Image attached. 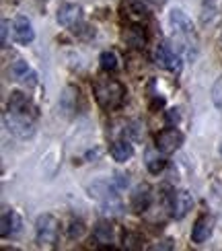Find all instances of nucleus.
Here are the masks:
<instances>
[{
  "label": "nucleus",
  "mask_w": 222,
  "mask_h": 251,
  "mask_svg": "<svg viewBox=\"0 0 222 251\" xmlns=\"http://www.w3.org/2000/svg\"><path fill=\"white\" fill-rule=\"evenodd\" d=\"M169 27L173 31V46H177V50L185 51V54L194 56L197 50V31L181 8H173L169 10Z\"/></svg>",
  "instance_id": "f257e3e1"
},
{
  "label": "nucleus",
  "mask_w": 222,
  "mask_h": 251,
  "mask_svg": "<svg viewBox=\"0 0 222 251\" xmlns=\"http://www.w3.org/2000/svg\"><path fill=\"white\" fill-rule=\"evenodd\" d=\"M93 93H95V99H97L99 107L105 109V111L118 109L123 103V97H125L123 85L115 78H99L97 82H95Z\"/></svg>",
  "instance_id": "f03ea898"
},
{
  "label": "nucleus",
  "mask_w": 222,
  "mask_h": 251,
  "mask_svg": "<svg viewBox=\"0 0 222 251\" xmlns=\"http://www.w3.org/2000/svg\"><path fill=\"white\" fill-rule=\"evenodd\" d=\"M154 62H156V66H161L163 70L179 72L183 64V58H181V51L173 44L161 41V44H156V48H154Z\"/></svg>",
  "instance_id": "7ed1b4c3"
},
{
  "label": "nucleus",
  "mask_w": 222,
  "mask_h": 251,
  "mask_svg": "<svg viewBox=\"0 0 222 251\" xmlns=\"http://www.w3.org/2000/svg\"><path fill=\"white\" fill-rule=\"evenodd\" d=\"M60 221L54 214H41L35 221V241L37 245H54L58 241Z\"/></svg>",
  "instance_id": "20e7f679"
},
{
  "label": "nucleus",
  "mask_w": 222,
  "mask_h": 251,
  "mask_svg": "<svg viewBox=\"0 0 222 251\" xmlns=\"http://www.w3.org/2000/svg\"><path fill=\"white\" fill-rule=\"evenodd\" d=\"M35 120L37 118H29V116H15V113L4 111V126L6 130L17 136L21 140H27L35 134Z\"/></svg>",
  "instance_id": "39448f33"
},
{
  "label": "nucleus",
  "mask_w": 222,
  "mask_h": 251,
  "mask_svg": "<svg viewBox=\"0 0 222 251\" xmlns=\"http://www.w3.org/2000/svg\"><path fill=\"white\" fill-rule=\"evenodd\" d=\"M167 206H169V214L175 221H181V218L192 210L194 206V196L189 194L187 190H175L169 194L167 198Z\"/></svg>",
  "instance_id": "423d86ee"
},
{
  "label": "nucleus",
  "mask_w": 222,
  "mask_h": 251,
  "mask_svg": "<svg viewBox=\"0 0 222 251\" xmlns=\"http://www.w3.org/2000/svg\"><path fill=\"white\" fill-rule=\"evenodd\" d=\"M156 149L165 152V154H171L175 151H179L185 142V136L181 130H177V126H169V128L161 130L156 134Z\"/></svg>",
  "instance_id": "0eeeda50"
},
{
  "label": "nucleus",
  "mask_w": 222,
  "mask_h": 251,
  "mask_svg": "<svg viewBox=\"0 0 222 251\" xmlns=\"http://www.w3.org/2000/svg\"><path fill=\"white\" fill-rule=\"evenodd\" d=\"M6 111L8 113H15V116H29V118H37V107L33 105L25 93L21 91H13L8 95V101H6Z\"/></svg>",
  "instance_id": "6e6552de"
},
{
  "label": "nucleus",
  "mask_w": 222,
  "mask_h": 251,
  "mask_svg": "<svg viewBox=\"0 0 222 251\" xmlns=\"http://www.w3.org/2000/svg\"><path fill=\"white\" fill-rule=\"evenodd\" d=\"M56 21L62 27H68L72 31H76L82 25V8L78 4H72V2L60 4L58 13H56Z\"/></svg>",
  "instance_id": "1a4fd4ad"
},
{
  "label": "nucleus",
  "mask_w": 222,
  "mask_h": 251,
  "mask_svg": "<svg viewBox=\"0 0 222 251\" xmlns=\"http://www.w3.org/2000/svg\"><path fill=\"white\" fill-rule=\"evenodd\" d=\"M13 37L19 46H29L35 39V29L31 25V21L23 15H19L13 21Z\"/></svg>",
  "instance_id": "9d476101"
},
{
  "label": "nucleus",
  "mask_w": 222,
  "mask_h": 251,
  "mask_svg": "<svg viewBox=\"0 0 222 251\" xmlns=\"http://www.w3.org/2000/svg\"><path fill=\"white\" fill-rule=\"evenodd\" d=\"M212 231H214V216L210 214L197 216V221L194 223V228H192V241L196 245H202L212 237Z\"/></svg>",
  "instance_id": "9b49d317"
},
{
  "label": "nucleus",
  "mask_w": 222,
  "mask_h": 251,
  "mask_svg": "<svg viewBox=\"0 0 222 251\" xmlns=\"http://www.w3.org/2000/svg\"><path fill=\"white\" fill-rule=\"evenodd\" d=\"M93 235H95V241H97L99 245H103V247L113 249V243H118V226H115L113 223H109V221L97 223Z\"/></svg>",
  "instance_id": "f8f14e48"
},
{
  "label": "nucleus",
  "mask_w": 222,
  "mask_h": 251,
  "mask_svg": "<svg viewBox=\"0 0 222 251\" xmlns=\"http://www.w3.org/2000/svg\"><path fill=\"white\" fill-rule=\"evenodd\" d=\"M150 204H152V190H150V185H146V183L138 185L134 190V194L130 196V208L136 214H142V212H146L148 208H150Z\"/></svg>",
  "instance_id": "ddd939ff"
},
{
  "label": "nucleus",
  "mask_w": 222,
  "mask_h": 251,
  "mask_svg": "<svg viewBox=\"0 0 222 251\" xmlns=\"http://www.w3.org/2000/svg\"><path fill=\"white\" fill-rule=\"evenodd\" d=\"M10 75H13L15 80L23 82L27 87H35L37 85V72L31 68L25 60H15L10 64Z\"/></svg>",
  "instance_id": "4468645a"
},
{
  "label": "nucleus",
  "mask_w": 222,
  "mask_h": 251,
  "mask_svg": "<svg viewBox=\"0 0 222 251\" xmlns=\"http://www.w3.org/2000/svg\"><path fill=\"white\" fill-rule=\"evenodd\" d=\"M122 39H123V44L128 48H134V50L144 48V44H146V31H144L142 23L128 25L122 31Z\"/></svg>",
  "instance_id": "2eb2a0df"
},
{
  "label": "nucleus",
  "mask_w": 222,
  "mask_h": 251,
  "mask_svg": "<svg viewBox=\"0 0 222 251\" xmlns=\"http://www.w3.org/2000/svg\"><path fill=\"white\" fill-rule=\"evenodd\" d=\"M21 228V218L15 210H10V208H4L2 210V218H0V235L4 239L6 237H13L19 233Z\"/></svg>",
  "instance_id": "dca6fc26"
},
{
  "label": "nucleus",
  "mask_w": 222,
  "mask_h": 251,
  "mask_svg": "<svg viewBox=\"0 0 222 251\" xmlns=\"http://www.w3.org/2000/svg\"><path fill=\"white\" fill-rule=\"evenodd\" d=\"M111 156H113V161H118V163H125V161H130L132 156H134V146L128 138H118V140H113L111 142Z\"/></svg>",
  "instance_id": "f3484780"
},
{
  "label": "nucleus",
  "mask_w": 222,
  "mask_h": 251,
  "mask_svg": "<svg viewBox=\"0 0 222 251\" xmlns=\"http://www.w3.org/2000/svg\"><path fill=\"white\" fill-rule=\"evenodd\" d=\"M76 99H78V91L74 87H66L60 95V111L64 113V118H72L76 111Z\"/></svg>",
  "instance_id": "a211bd4d"
},
{
  "label": "nucleus",
  "mask_w": 222,
  "mask_h": 251,
  "mask_svg": "<svg viewBox=\"0 0 222 251\" xmlns=\"http://www.w3.org/2000/svg\"><path fill=\"white\" fill-rule=\"evenodd\" d=\"M146 169L148 173H152V175H158L165 167H167V159H165V152H161L158 149H152V151H148L146 152Z\"/></svg>",
  "instance_id": "6ab92c4d"
},
{
  "label": "nucleus",
  "mask_w": 222,
  "mask_h": 251,
  "mask_svg": "<svg viewBox=\"0 0 222 251\" xmlns=\"http://www.w3.org/2000/svg\"><path fill=\"white\" fill-rule=\"evenodd\" d=\"M99 64H101V70H105V72H115L120 66V58L113 50H105L99 56Z\"/></svg>",
  "instance_id": "aec40b11"
},
{
  "label": "nucleus",
  "mask_w": 222,
  "mask_h": 251,
  "mask_svg": "<svg viewBox=\"0 0 222 251\" xmlns=\"http://www.w3.org/2000/svg\"><path fill=\"white\" fill-rule=\"evenodd\" d=\"M216 15H218V0H204V13H202L204 23H212Z\"/></svg>",
  "instance_id": "412c9836"
},
{
  "label": "nucleus",
  "mask_w": 222,
  "mask_h": 251,
  "mask_svg": "<svg viewBox=\"0 0 222 251\" xmlns=\"http://www.w3.org/2000/svg\"><path fill=\"white\" fill-rule=\"evenodd\" d=\"M84 233H87V226H84L82 221H72L68 226V237L70 239H80Z\"/></svg>",
  "instance_id": "4be33fe9"
},
{
  "label": "nucleus",
  "mask_w": 222,
  "mask_h": 251,
  "mask_svg": "<svg viewBox=\"0 0 222 251\" xmlns=\"http://www.w3.org/2000/svg\"><path fill=\"white\" fill-rule=\"evenodd\" d=\"M212 103L218 109H222V76H218L212 85Z\"/></svg>",
  "instance_id": "5701e85b"
},
{
  "label": "nucleus",
  "mask_w": 222,
  "mask_h": 251,
  "mask_svg": "<svg viewBox=\"0 0 222 251\" xmlns=\"http://www.w3.org/2000/svg\"><path fill=\"white\" fill-rule=\"evenodd\" d=\"M123 247H128V249H140L142 247V237L128 233V235L123 237Z\"/></svg>",
  "instance_id": "b1692460"
},
{
  "label": "nucleus",
  "mask_w": 222,
  "mask_h": 251,
  "mask_svg": "<svg viewBox=\"0 0 222 251\" xmlns=\"http://www.w3.org/2000/svg\"><path fill=\"white\" fill-rule=\"evenodd\" d=\"M111 181L115 183V187L122 192L123 187H128V183H130V179H128V175H123V173H118L115 177H111Z\"/></svg>",
  "instance_id": "393cba45"
},
{
  "label": "nucleus",
  "mask_w": 222,
  "mask_h": 251,
  "mask_svg": "<svg viewBox=\"0 0 222 251\" xmlns=\"http://www.w3.org/2000/svg\"><path fill=\"white\" fill-rule=\"evenodd\" d=\"M165 120H167L169 126H177V122L181 120V113H179V109H169L167 116H165Z\"/></svg>",
  "instance_id": "a878e982"
},
{
  "label": "nucleus",
  "mask_w": 222,
  "mask_h": 251,
  "mask_svg": "<svg viewBox=\"0 0 222 251\" xmlns=\"http://www.w3.org/2000/svg\"><path fill=\"white\" fill-rule=\"evenodd\" d=\"M8 29H10V23L4 19L2 21V48H6V44H8Z\"/></svg>",
  "instance_id": "bb28decb"
},
{
  "label": "nucleus",
  "mask_w": 222,
  "mask_h": 251,
  "mask_svg": "<svg viewBox=\"0 0 222 251\" xmlns=\"http://www.w3.org/2000/svg\"><path fill=\"white\" fill-rule=\"evenodd\" d=\"M163 105H165V99H163V97H154V101H152L150 107L156 109V107H163Z\"/></svg>",
  "instance_id": "cd10ccee"
},
{
  "label": "nucleus",
  "mask_w": 222,
  "mask_h": 251,
  "mask_svg": "<svg viewBox=\"0 0 222 251\" xmlns=\"http://www.w3.org/2000/svg\"><path fill=\"white\" fill-rule=\"evenodd\" d=\"M218 152H220V156H222V142H220V149H218Z\"/></svg>",
  "instance_id": "c85d7f7f"
},
{
  "label": "nucleus",
  "mask_w": 222,
  "mask_h": 251,
  "mask_svg": "<svg viewBox=\"0 0 222 251\" xmlns=\"http://www.w3.org/2000/svg\"><path fill=\"white\" fill-rule=\"evenodd\" d=\"M220 46H222V31H220Z\"/></svg>",
  "instance_id": "c756f323"
}]
</instances>
